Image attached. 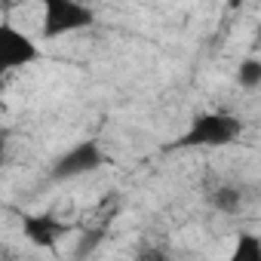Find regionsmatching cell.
<instances>
[{
  "instance_id": "obj_1",
  "label": "cell",
  "mask_w": 261,
  "mask_h": 261,
  "mask_svg": "<svg viewBox=\"0 0 261 261\" xmlns=\"http://www.w3.org/2000/svg\"><path fill=\"white\" fill-rule=\"evenodd\" d=\"M240 133H243L240 117L212 111V114H200L191 123V129L181 136L178 148H224V145L237 142Z\"/></svg>"
},
{
  "instance_id": "obj_5",
  "label": "cell",
  "mask_w": 261,
  "mask_h": 261,
  "mask_svg": "<svg viewBox=\"0 0 261 261\" xmlns=\"http://www.w3.org/2000/svg\"><path fill=\"white\" fill-rule=\"evenodd\" d=\"M22 233L31 246L40 249H56V243L68 233V224L53 218V215H25L22 218Z\"/></svg>"
},
{
  "instance_id": "obj_6",
  "label": "cell",
  "mask_w": 261,
  "mask_h": 261,
  "mask_svg": "<svg viewBox=\"0 0 261 261\" xmlns=\"http://www.w3.org/2000/svg\"><path fill=\"white\" fill-rule=\"evenodd\" d=\"M209 206L221 215H237L243 209V191L237 185H218L212 194H209Z\"/></svg>"
},
{
  "instance_id": "obj_10",
  "label": "cell",
  "mask_w": 261,
  "mask_h": 261,
  "mask_svg": "<svg viewBox=\"0 0 261 261\" xmlns=\"http://www.w3.org/2000/svg\"><path fill=\"white\" fill-rule=\"evenodd\" d=\"M98 240H101V233H89V237H83V243H80V249H77V258H86V252H92Z\"/></svg>"
},
{
  "instance_id": "obj_9",
  "label": "cell",
  "mask_w": 261,
  "mask_h": 261,
  "mask_svg": "<svg viewBox=\"0 0 261 261\" xmlns=\"http://www.w3.org/2000/svg\"><path fill=\"white\" fill-rule=\"evenodd\" d=\"M136 261H175V258H172V252H169L166 246L145 243V246H139V252H136Z\"/></svg>"
},
{
  "instance_id": "obj_2",
  "label": "cell",
  "mask_w": 261,
  "mask_h": 261,
  "mask_svg": "<svg viewBox=\"0 0 261 261\" xmlns=\"http://www.w3.org/2000/svg\"><path fill=\"white\" fill-rule=\"evenodd\" d=\"M95 22V13L77 0H43V37L56 40L62 34L83 31Z\"/></svg>"
},
{
  "instance_id": "obj_4",
  "label": "cell",
  "mask_w": 261,
  "mask_h": 261,
  "mask_svg": "<svg viewBox=\"0 0 261 261\" xmlns=\"http://www.w3.org/2000/svg\"><path fill=\"white\" fill-rule=\"evenodd\" d=\"M101 163H105V154H101V148H98L95 142H80V145H74L71 151H65V154L56 160V166H53L49 178H53V181L77 178V175L95 172Z\"/></svg>"
},
{
  "instance_id": "obj_8",
  "label": "cell",
  "mask_w": 261,
  "mask_h": 261,
  "mask_svg": "<svg viewBox=\"0 0 261 261\" xmlns=\"http://www.w3.org/2000/svg\"><path fill=\"white\" fill-rule=\"evenodd\" d=\"M237 83L243 89H258L261 86V62L258 59H243L237 68Z\"/></svg>"
},
{
  "instance_id": "obj_3",
  "label": "cell",
  "mask_w": 261,
  "mask_h": 261,
  "mask_svg": "<svg viewBox=\"0 0 261 261\" xmlns=\"http://www.w3.org/2000/svg\"><path fill=\"white\" fill-rule=\"evenodd\" d=\"M37 59H40V49L22 28L0 22V74L13 68H25Z\"/></svg>"
},
{
  "instance_id": "obj_11",
  "label": "cell",
  "mask_w": 261,
  "mask_h": 261,
  "mask_svg": "<svg viewBox=\"0 0 261 261\" xmlns=\"http://www.w3.org/2000/svg\"><path fill=\"white\" fill-rule=\"evenodd\" d=\"M7 139H10V133H7V129H0V157H4V148H7Z\"/></svg>"
},
{
  "instance_id": "obj_7",
  "label": "cell",
  "mask_w": 261,
  "mask_h": 261,
  "mask_svg": "<svg viewBox=\"0 0 261 261\" xmlns=\"http://www.w3.org/2000/svg\"><path fill=\"white\" fill-rule=\"evenodd\" d=\"M227 261H261V243L255 233H240L237 237V249Z\"/></svg>"
}]
</instances>
